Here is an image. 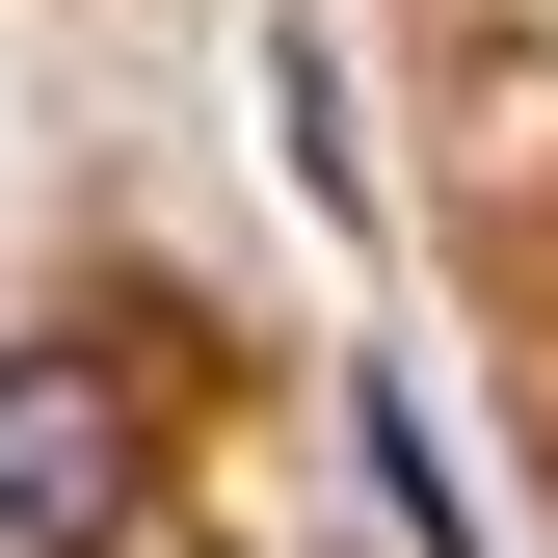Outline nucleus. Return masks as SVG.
<instances>
[{"label":"nucleus","mask_w":558,"mask_h":558,"mask_svg":"<svg viewBox=\"0 0 558 558\" xmlns=\"http://www.w3.org/2000/svg\"><path fill=\"white\" fill-rule=\"evenodd\" d=\"M133 506H160V399L81 319H27L0 345V558H133Z\"/></svg>","instance_id":"obj_1"}]
</instances>
